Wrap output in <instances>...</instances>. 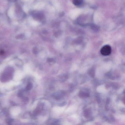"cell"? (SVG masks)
Instances as JSON below:
<instances>
[{"instance_id": "1", "label": "cell", "mask_w": 125, "mask_h": 125, "mask_svg": "<svg viewBox=\"0 0 125 125\" xmlns=\"http://www.w3.org/2000/svg\"><path fill=\"white\" fill-rule=\"evenodd\" d=\"M111 47L109 45L104 46L101 50V52L102 55L107 56L111 53Z\"/></svg>"}, {"instance_id": "2", "label": "cell", "mask_w": 125, "mask_h": 125, "mask_svg": "<svg viewBox=\"0 0 125 125\" xmlns=\"http://www.w3.org/2000/svg\"><path fill=\"white\" fill-rule=\"evenodd\" d=\"M73 3L75 6H79L82 5L83 3V0H73Z\"/></svg>"}]
</instances>
